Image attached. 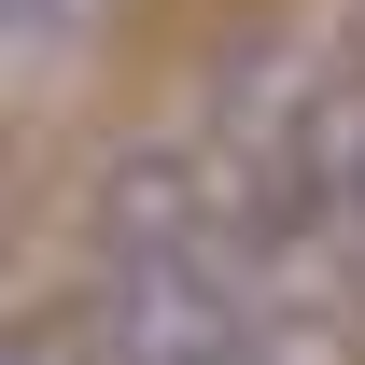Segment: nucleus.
Returning a JSON list of instances; mask_svg holds the SVG:
<instances>
[{
  "instance_id": "f257e3e1",
  "label": "nucleus",
  "mask_w": 365,
  "mask_h": 365,
  "mask_svg": "<svg viewBox=\"0 0 365 365\" xmlns=\"http://www.w3.org/2000/svg\"><path fill=\"white\" fill-rule=\"evenodd\" d=\"M0 14H14V71H29V85H56V71L98 43V14H113V0H0Z\"/></svg>"
}]
</instances>
